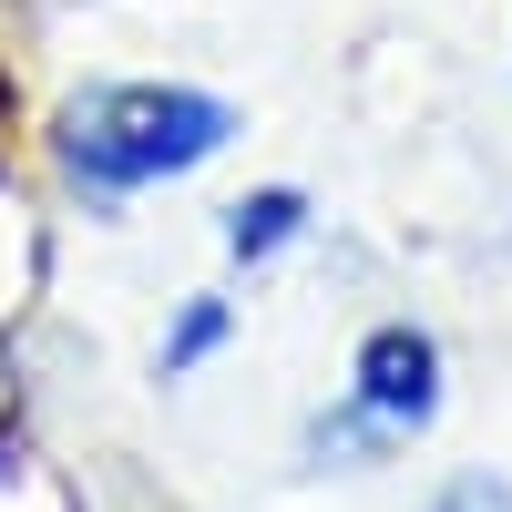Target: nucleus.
Instances as JSON below:
<instances>
[{"label": "nucleus", "instance_id": "f257e3e1", "mask_svg": "<svg viewBox=\"0 0 512 512\" xmlns=\"http://www.w3.org/2000/svg\"><path fill=\"white\" fill-rule=\"evenodd\" d=\"M226 144V103L175 93V82H113L72 113V164L93 185H154V175H185Z\"/></svg>", "mask_w": 512, "mask_h": 512}, {"label": "nucleus", "instance_id": "f03ea898", "mask_svg": "<svg viewBox=\"0 0 512 512\" xmlns=\"http://www.w3.org/2000/svg\"><path fill=\"white\" fill-rule=\"evenodd\" d=\"M359 400L379 410V420H431V400H441V349L420 328H379L369 349H359Z\"/></svg>", "mask_w": 512, "mask_h": 512}, {"label": "nucleus", "instance_id": "7ed1b4c3", "mask_svg": "<svg viewBox=\"0 0 512 512\" xmlns=\"http://www.w3.org/2000/svg\"><path fill=\"white\" fill-rule=\"evenodd\" d=\"M226 236H236V256H267V246H287V236H297V195H287V185H267V195H246Z\"/></svg>", "mask_w": 512, "mask_h": 512}, {"label": "nucleus", "instance_id": "20e7f679", "mask_svg": "<svg viewBox=\"0 0 512 512\" xmlns=\"http://www.w3.org/2000/svg\"><path fill=\"white\" fill-rule=\"evenodd\" d=\"M216 338H226V308H216V297H205V308L175 328V349H164V369H185V359H205V349H216Z\"/></svg>", "mask_w": 512, "mask_h": 512}]
</instances>
